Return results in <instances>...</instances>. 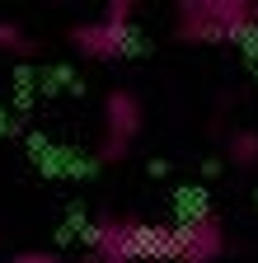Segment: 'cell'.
<instances>
[{
    "mask_svg": "<svg viewBox=\"0 0 258 263\" xmlns=\"http://www.w3.org/2000/svg\"><path fill=\"white\" fill-rule=\"evenodd\" d=\"M89 263H117V258H89Z\"/></svg>",
    "mask_w": 258,
    "mask_h": 263,
    "instance_id": "obj_9",
    "label": "cell"
},
{
    "mask_svg": "<svg viewBox=\"0 0 258 263\" xmlns=\"http://www.w3.org/2000/svg\"><path fill=\"white\" fill-rule=\"evenodd\" d=\"M0 47L14 52V57H33V52H38L33 38H24V28H19V24H5V19H0Z\"/></svg>",
    "mask_w": 258,
    "mask_h": 263,
    "instance_id": "obj_6",
    "label": "cell"
},
{
    "mask_svg": "<svg viewBox=\"0 0 258 263\" xmlns=\"http://www.w3.org/2000/svg\"><path fill=\"white\" fill-rule=\"evenodd\" d=\"M85 245L94 258H117V263H141V258H169L174 263V226L132 221V216H104L85 226Z\"/></svg>",
    "mask_w": 258,
    "mask_h": 263,
    "instance_id": "obj_1",
    "label": "cell"
},
{
    "mask_svg": "<svg viewBox=\"0 0 258 263\" xmlns=\"http://www.w3.org/2000/svg\"><path fill=\"white\" fill-rule=\"evenodd\" d=\"M136 5H127V0H113V5L104 10V19H94V24H75L71 28V43L75 52H85L89 61H113L127 52V43H132V19Z\"/></svg>",
    "mask_w": 258,
    "mask_h": 263,
    "instance_id": "obj_3",
    "label": "cell"
},
{
    "mask_svg": "<svg viewBox=\"0 0 258 263\" xmlns=\"http://www.w3.org/2000/svg\"><path fill=\"white\" fill-rule=\"evenodd\" d=\"M104 146H99V155L104 160H122L127 155V146L136 141V132H141V99L136 94H127V89H113L108 99H104Z\"/></svg>",
    "mask_w": 258,
    "mask_h": 263,
    "instance_id": "obj_5",
    "label": "cell"
},
{
    "mask_svg": "<svg viewBox=\"0 0 258 263\" xmlns=\"http://www.w3.org/2000/svg\"><path fill=\"white\" fill-rule=\"evenodd\" d=\"M258 33V5L244 0H188L178 10V38L188 43H244Z\"/></svg>",
    "mask_w": 258,
    "mask_h": 263,
    "instance_id": "obj_2",
    "label": "cell"
},
{
    "mask_svg": "<svg viewBox=\"0 0 258 263\" xmlns=\"http://www.w3.org/2000/svg\"><path fill=\"white\" fill-rule=\"evenodd\" d=\"M10 263H56V258H47V254H24V258H10Z\"/></svg>",
    "mask_w": 258,
    "mask_h": 263,
    "instance_id": "obj_8",
    "label": "cell"
},
{
    "mask_svg": "<svg viewBox=\"0 0 258 263\" xmlns=\"http://www.w3.org/2000/svg\"><path fill=\"white\" fill-rule=\"evenodd\" d=\"M225 254V230L211 212H192L174 226V263H216Z\"/></svg>",
    "mask_w": 258,
    "mask_h": 263,
    "instance_id": "obj_4",
    "label": "cell"
},
{
    "mask_svg": "<svg viewBox=\"0 0 258 263\" xmlns=\"http://www.w3.org/2000/svg\"><path fill=\"white\" fill-rule=\"evenodd\" d=\"M230 160L235 164H258V132H235L230 137Z\"/></svg>",
    "mask_w": 258,
    "mask_h": 263,
    "instance_id": "obj_7",
    "label": "cell"
}]
</instances>
